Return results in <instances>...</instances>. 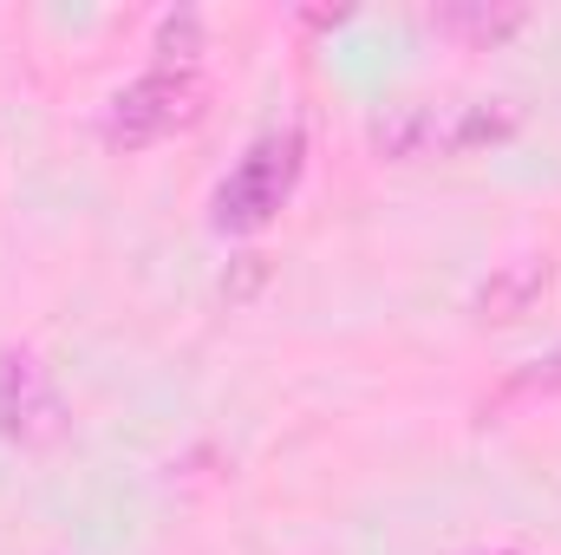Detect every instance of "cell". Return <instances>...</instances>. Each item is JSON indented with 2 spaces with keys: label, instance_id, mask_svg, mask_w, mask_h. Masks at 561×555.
I'll use <instances>...</instances> for the list:
<instances>
[{
  "label": "cell",
  "instance_id": "6da1fadb",
  "mask_svg": "<svg viewBox=\"0 0 561 555\" xmlns=\"http://www.w3.org/2000/svg\"><path fill=\"white\" fill-rule=\"evenodd\" d=\"M523 132L516 99H412L373 118V150L419 163V157H470Z\"/></svg>",
  "mask_w": 561,
  "mask_h": 555
},
{
  "label": "cell",
  "instance_id": "277c9868",
  "mask_svg": "<svg viewBox=\"0 0 561 555\" xmlns=\"http://www.w3.org/2000/svg\"><path fill=\"white\" fill-rule=\"evenodd\" d=\"M66 399L46 373V360L33 347H7L0 353V438L20 451H53L66 438Z\"/></svg>",
  "mask_w": 561,
  "mask_h": 555
},
{
  "label": "cell",
  "instance_id": "52a82bcc",
  "mask_svg": "<svg viewBox=\"0 0 561 555\" xmlns=\"http://www.w3.org/2000/svg\"><path fill=\"white\" fill-rule=\"evenodd\" d=\"M157 53H163V66H196V53H203V20H196L190 7H183V13H163Z\"/></svg>",
  "mask_w": 561,
  "mask_h": 555
},
{
  "label": "cell",
  "instance_id": "5b68a950",
  "mask_svg": "<svg viewBox=\"0 0 561 555\" xmlns=\"http://www.w3.org/2000/svg\"><path fill=\"white\" fill-rule=\"evenodd\" d=\"M431 26L450 33V39H470V46H496V39L529 26V7H516V0H450V7L431 13Z\"/></svg>",
  "mask_w": 561,
  "mask_h": 555
},
{
  "label": "cell",
  "instance_id": "ba28073f",
  "mask_svg": "<svg viewBox=\"0 0 561 555\" xmlns=\"http://www.w3.org/2000/svg\"><path fill=\"white\" fill-rule=\"evenodd\" d=\"M516 386H529V393H561V340L542 353V360H529V373H523Z\"/></svg>",
  "mask_w": 561,
  "mask_h": 555
},
{
  "label": "cell",
  "instance_id": "3957f363",
  "mask_svg": "<svg viewBox=\"0 0 561 555\" xmlns=\"http://www.w3.org/2000/svg\"><path fill=\"white\" fill-rule=\"evenodd\" d=\"M203 105H209L203 72H196V66H163V59H157L150 72H138L131 86H118V92L105 99L99 138L112 144V150H150V144L190 132V125L203 118Z\"/></svg>",
  "mask_w": 561,
  "mask_h": 555
},
{
  "label": "cell",
  "instance_id": "7a4b0ae2",
  "mask_svg": "<svg viewBox=\"0 0 561 555\" xmlns=\"http://www.w3.org/2000/svg\"><path fill=\"white\" fill-rule=\"evenodd\" d=\"M300 170H307V132L300 125L262 132V138L236 157V170L216 183L209 229L216 236H255V229H268L280 209H287V196L300 190Z\"/></svg>",
  "mask_w": 561,
  "mask_h": 555
},
{
  "label": "cell",
  "instance_id": "8992f818",
  "mask_svg": "<svg viewBox=\"0 0 561 555\" xmlns=\"http://www.w3.org/2000/svg\"><path fill=\"white\" fill-rule=\"evenodd\" d=\"M542 287H549V256H523V262H510V269H496V275L483 281L477 320H523Z\"/></svg>",
  "mask_w": 561,
  "mask_h": 555
}]
</instances>
